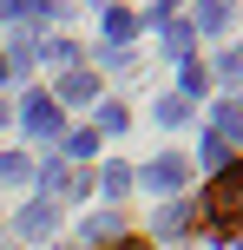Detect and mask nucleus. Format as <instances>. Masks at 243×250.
Returning <instances> with one entry per match:
<instances>
[{
	"instance_id": "obj_12",
	"label": "nucleus",
	"mask_w": 243,
	"mask_h": 250,
	"mask_svg": "<svg viewBox=\"0 0 243 250\" xmlns=\"http://www.w3.org/2000/svg\"><path fill=\"white\" fill-rule=\"evenodd\" d=\"M217 138L230 145V138H243V105L230 99V105H217Z\"/></svg>"
},
{
	"instance_id": "obj_9",
	"label": "nucleus",
	"mask_w": 243,
	"mask_h": 250,
	"mask_svg": "<svg viewBox=\"0 0 243 250\" xmlns=\"http://www.w3.org/2000/svg\"><path fill=\"white\" fill-rule=\"evenodd\" d=\"M224 26H230V7H217V0L191 13V33H224Z\"/></svg>"
},
{
	"instance_id": "obj_20",
	"label": "nucleus",
	"mask_w": 243,
	"mask_h": 250,
	"mask_svg": "<svg viewBox=\"0 0 243 250\" xmlns=\"http://www.w3.org/2000/svg\"><path fill=\"white\" fill-rule=\"evenodd\" d=\"M118 250H145V244H138V237H118Z\"/></svg>"
},
{
	"instance_id": "obj_7",
	"label": "nucleus",
	"mask_w": 243,
	"mask_h": 250,
	"mask_svg": "<svg viewBox=\"0 0 243 250\" xmlns=\"http://www.w3.org/2000/svg\"><path fill=\"white\" fill-rule=\"evenodd\" d=\"M145 26V13H131V7H105V40H131Z\"/></svg>"
},
{
	"instance_id": "obj_6",
	"label": "nucleus",
	"mask_w": 243,
	"mask_h": 250,
	"mask_svg": "<svg viewBox=\"0 0 243 250\" xmlns=\"http://www.w3.org/2000/svg\"><path fill=\"white\" fill-rule=\"evenodd\" d=\"M118 224H125L118 211H92V217H86V244H118V237H125Z\"/></svg>"
},
{
	"instance_id": "obj_10",
	"label": "nucleus",
	"mask_w": 243,
	"mask_h": 250,
	"mask_svg": "<svg viewBox=\"0 0 243 250\" xmlns=\"http://www.w3.org/2000/svg\"><path fill=\"white\" fill-rule=\"evenodd\" d=\"M165 53H171V60L191 53V20H165Z\"/></svg>"
},
{
	"instance_id": "obj_22",
	"label": "nucleus",
	"mask_w": 243,
	"mask_h": 250,
	"mask_svg": "<svg viewBox=\"0 0 243 250\" xmlns=\"http://www.w3.org/2000/svg\"><path fill=\"white\" fill-rule=\"evenodd\" d=\"M0 20H7V13H0Z\"/></svg>"
},
{
	"instance_id": "obj_11",
	"label": "nucleus",
	"mask_w": 243,
	"mask_h": 250,
	"mask_svg": "<svg viewBox=\"0 0 243 250\" xmlns=\"http://www.w3.org/2000/svg\"><path fill=\"white\" fill-rule=\"evenodd\" d=\"M151 119H158V125H184V119H191V99H178V92H171V99L151 105Z\"/></svg>"
},
{
	"instance_id": "obj_16",
	"label": "nucleus",
	"mask_w": 243,
	"mask_h": 250,
	"mask_svg": "<svg viewBox=\"0 0 243 250\" xmlns=\"http://www.w3.org/2000/svg\"><path fill=\"white\" fill-rule=\"evenodd\" d=\"M66 151H73V158H92V151H99V132H73V138H66Z\"/></svg>"
},
{
	"instance_id": "obj_15",
	"label": "nucleus",
	"mask_w": 243,
	"mask_h": 250,
	"mask_svg": "<svg viewBox=\"0 0 243 250\" xmlns=\"http://www.w3.org/2000/svg\"><path fill=\"white\" fill-rule=\"evenodd\" d=\"M99 185H105V198L131 191V165H99Z\"/></svg>"
},
{
	"instance_id": "obj_13",
	"label": "nucleus",
	"mask_w": 243,
	"mask_h": 250,
	"mask_svg": "<svg viewBox=\"0 0 243 250\" xmlns=\"http://www.w3.org/2000/svg\"><path fill=\"white\" fill-rule=\"evenodd\" d=\"M26 178H33V165L20 151H0V185H26Z\"/></svg>"
},
{
	"instance_id": "obj_23",
	"label": "nucleus",
	"mask_w": 243,
	"mask_h": 250,
	"mask_svg": "<svg viewBox=\"0 0 243 250\" xmlns=\"http://www.w3.org/2000/svg\"><path fill=\"white\" fill-rule=\"evenodd\" d=\"M237 250H243V244H237Z\"/></svg>"
},
{
	"instance_id": "obj_2",
	"label": "nucleus",
	"mask_w": 243,
	"mask_h": 250,
	"mask_svg": "<svg viewBox=\"0 0 243 250\" xmlns=\"http://www.w3.org/2000/svg\"><path fill=\"white\" fill-rule=\"evenodd\" d=\"M20 125H26L33 138H59V132H66V119H59V105H53V92H33V99L20 105Z\"/></svg>"
},
{
	"instance_id": "obj_18",
	"label": "nucleus",
	"mask_w": 243,
	"mask_h": 250,
	"mask_svg": "<svg viewBox=\"0 0 243 250\" xmlns=\"http://www.w3.org/2000/svg\"><path fill=\"white\" fill-rule=\"evenodd\" d=\"M224 158H230V145H224L217 132H204V165H224Z\"/></svg>"
},
{
	"instance_id": "obj_21",
	"label": "nucleus",
	"mask_w": 243,
	"mask_h": 250,
	"mask_svg": "<svg viewBox=\"0 0 243 250\" xmlns=\"http://www.w3.org/2000/svg\"><path fill=\"white\" fill-rule=\"evenodd\" d=\"M7 119H13V112H7V105H0V125H7Z\"/></svg>"
},
{
	"instance_id": "obj_1",
	"label": "nucleus",
	"mask_w": 243,
	"mask_h": 250,
	"mask_svg": "<svg viewBox=\"0 0 243 250\" xmlns=\"http://www.w3.org/2000/svg\"><path fill=\"white\" fill-rule=\"evenodd\" d=\"M204 217L217 224V237H237L243 230V165H224L204 185Z\"/></svg>"
},
{
	"instance_id": "obj_14",
	"label": "nucleus",
	"mask_w": 243,
	"mask_h": 250,
	"mask_svg": "<svg viewBox=\"0 0 243 250\" xmlns=\"http://www.w3.org/2000/svg\"><path fill=\"white\" fill-rule=\"evenodd\" d=\"M204 86H210V66L204 60H184V92H178V99H197Z\"/></svg>"
},
{
	"instance_id": "obj_8",
	"label": "nucleus",
	"mask_w": 243,
	"mask_h": 250,
	"mask_svg": "<svg viewBox=\"0 0 243 250\" xmlns=\"http://www.w3.org/2000/svg\"><path fill=\"white\" fill-rule=\"evenodd\" d=\"M151 230H158V237H184V230H191V204H165Z\"/></svg>"
},
{
	"instance_id": "obj_4",
	"label": "nucleus",
	"mask_w": 243,
	"mask_h": 250,
	"mask_svg": "<svg viewBox=\"0 0 243 250\" xmlns=\"http://www.w3.org/2000/svg\"><path fill=\"white\" fill-rule=\"evenodd\" d=\"M59 230V211H53V198H33L20 211V237H53Z\"/></svg>"
},
{
	"instance_id": "obj_17",
	"label": "nucleus",
	"mask_w": 243,
	"mask_h": 250,
	"mask_svg": "<svg viewBox=\"0 0 243 250\" xmlns=\"http://www.w3.org/2000/svg\"><path fill=\"white\" fill-rule=\"evenodd\" d=\"M99 125H105V132H125L131 119H125V105H99Z\"/></svg>"
},
{
	"instance_id": "obj_5",
	"label": "nucleus",
	"mask_w": 243,
	"mask_h": 250,
	"mask_svg": "<svg viewBox=\"0 0 243 250\" xmlns=\"http://www.w3.org/2000/svg\"><path fill=\"white\" fill-rule=\"evenodd\" d=\"M92 92H99V79H92V73H86V66H73V73H66V79H59V92H53V105H86V99H92Z\"/></svg>"
},
{
	"instance_id": "obj_3",
	"label": "nucleus",
	"mask_w": 243,
	"mask_h": 250,
	"mask_svg": "<svg viewBox=\"0 0 243 250\" xmlns=\"http://www.w3.org/2000/svg\"><path fill=\"white\" fill-rule=\"evenodd\" d=\"M184 178H191V165H184L178 151H165V158H151V165H145V185H151V191H178Z\"/></svg>"
},
{
	"instance_id": "obj_19",
	"label": "nucleus",
	"mask_w": 243,
	"mask_h": 250,
	"mask_svg": "<svg viewBox=\"0 0 243 250\" xmlns=\"http://www.w3.org/2000/svg\"><path fill=\"white\" fill-rule=\"evenodd\" d=\"M7 79H13V66H7V53H0V86H7Z\"/></svg>"
}]
</instances>
